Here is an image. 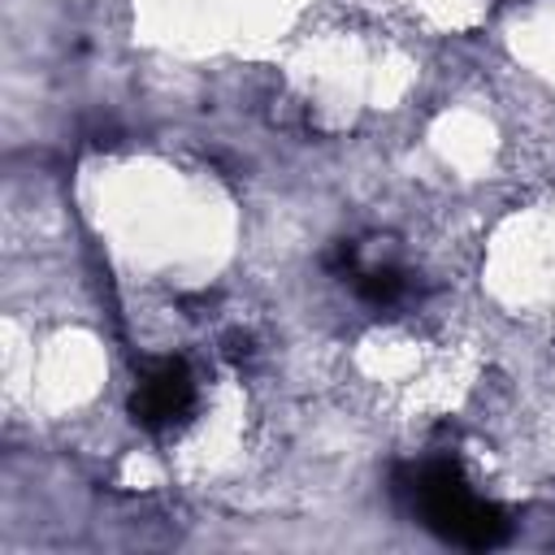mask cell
Here are the masks:
<instances>
[{"label": "cell", "mask_w": 555, "mask_h": 555, "mask_svg": "<svg viewBox=\"0 0 555 555\" xmlns=\"http://www.w3.org/2000/svg\"><path fill=\"white\" fill-rule=\"evenodd\" d=\"M356 278V295L364 299V304H373V308H390V304H399L403 295H408V278L399 273V269H390V264H382V269H360V273H351Z\"/></svg>", "instance_id": "3957f363"}, {"label": "cell", "mask_w": 555, "mask_h": 555, "mask_svg": "<svg viewBox=\"0 0 555 555\" xmlns=\"http://www.w3.org/2000/svg\"><path fill=\"white\" fill-rule=\"evenodd\" d=\"M399 494L408 499L412 516L438 533L442 542L451 546H464V551H494L507 542V516L503 507L486 503L468 481L464 473L451 464V460H421V464H408L399 473Z\"/></svg>", "instance_id": "6da1fadb"}, {"label": "cell", "mask_w": 555, "mask_h": 555, "mask_svg": "<svg viewBox=\"0 0 555 555\" xmlns=\"http://www.w3.org/2000/svg\"><path fill=\"white\" fill-rule=\"evenodd\" d=\"M195 408V382L182 360H152L139 373V386L130 395V416L143 429H173Z\"/></svg>", "instance_id": "7a4b0ae2"}]
</instances>
